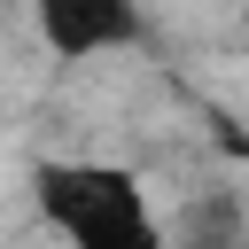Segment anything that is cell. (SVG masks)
<instances>
[{
    "label": "cell",
    "instance_id": "6da1fadb",
    "mask_svg": "<svg viewBox=\"0 0 249 249\" xmlns=\"http://www.w3.org/2000/svg\"><path fill=\"white\" fill-rule=\"evenodd\" d=\"M31 202L62 249H171L163 210L140 187V171L109 156H47L31 171Z\"/></svg>",
    "mask_w": 249,
    "mask_h": 249
},
{
    "label": "cell",
    "instance_id": "7a4b0ae2",
    "mask_svg": "<svg viewBox=\"0 0 249 249\" xmlns=\"http://www.w3.org/2000/svg\"><path fill=\"white\" fill-rule=\"evenodd\" d=\"M31 31L54 62H109L140 47V0H23Z\"/></svg>",
    "mask_w": 249,
    "mask_h": 249
},
{
    "label": "cell",
    "instance_id": "3957f363",
    "mask_svg": "<svg viewBox=\"0 0 249 249\" xmlns=\"http://www.w3.org/2000/svg\"><path fill=\"white\" fill-rule=\"evenodd\" d=\"M163 233H171V249H249V218H241L233 187L187 195V218H163Z\"/></svg>",
    "mask_w": 249,
    "mask_h": 249
}]
</instances>
